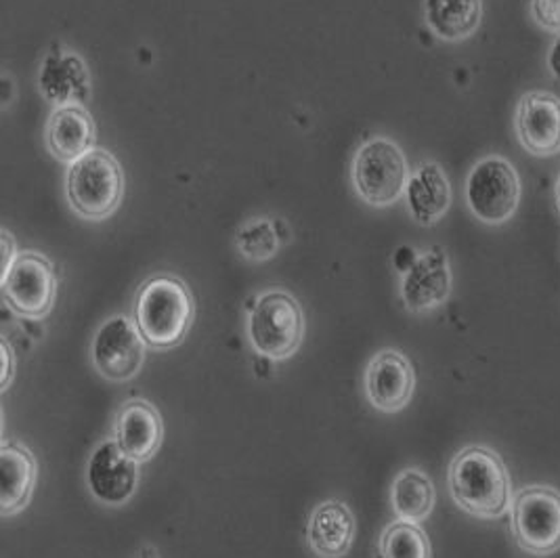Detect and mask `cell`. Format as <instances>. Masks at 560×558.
Instances as JSON below:
<instances>
[{"label":"cell","mask_w":560,"mask_h":558,"mask_svg":"<svg viewBox=\"0 0 560 558\" xmlns=\"http://www.w3.org/2000/svg\"><path fill=\"white\" fill-rule=\"evenodd\" d=\"M450 491L464 512L500 519L512 507V481L502 456L483 445L464 447L450 464Z\"/></svg>","instance_id":"1"},{"label":"cell","mask_w":560,"mask_h":558,"mask_svg":"<svg viewBox=\"0 0 560 558\" xmlns=\"http://www.w3.org/2000/svg\"><path fill=\"white\" fill-rule=\"evenodd\" d=\"M194 315V297L187 283L175 276H153L137 292L135 324L152 349L178 347L191 330Z\"/></svg>","instance_id":"2"},{"label":"cell","mask_w":560,"mask_h":558,"mask_svg":"<svg viewBox=\"0 0 560 558\" xmlns=\"http://www.w3.org/2000/svg\"><path fill=\"white\" fill-rule=\"evenodd\" d=\"M68 202L82 219L103 221L118 210L125 196L120 162L102 148L82 155L68 171Z\"/></svg>","instance_id":"3"},{"label":"cell","mask_w":560,"mask_h":558,"mask_svg":"<svg viewBox=\"0 0 560 558\" xmlns=\"http://www.w3.org/2000/svg\"><path fill=\"white\" fill-rule=\"evenodd\" d=\"M510 530L521 550L548 557L560 550V491L550 485L518 489L510 507Z\"/></svg>","instance_id":"4"},{"label":"cell","mask_w":560,"mask_h":558,"mask_svg":"<svg viewBox=\"0 0 560 558\" xmlns=\"http://www.w3.org/2000/svg\"><path fill=\"white\" fill-rule=\"evenodd\" d=\"M248 334L256 353L273 361L294 356L305 338V315L288 292H265L250 313Z\"/></svg>","instance_id":"5"},{"label":"cell","mask_w":560,"mask_h":558,"mask_svg":"<svg viewBox=\"0 0 560 558\" xmlns=\"http://www.w3.org/2000/svg\"><path fill=\"white\" fill-rule=\"evenodd\" d=\"M409 177L408 158L390 139H370L353 160L355 191L363 202L376 208L399 202Z\"/></svg>","instance_id":"6"},{"label":"cell","mask_w":560,"mask_h":558,"mask_svg":"<svg viewBox=\"0 0 560 558\" xmlns=\"http://www.w3.org/2000/svg\"><path fill=\"white\" fill-rule=\"evenodd\" d=\"M466 202L487 225L510 221L521 202V178L506 158L489 155L477 162L466 178Z\"/></svg>","instance_id":"7"},{"label":"cell","mask_w":560,"mask_h":558,"mask_svg":"<svg viewBox=\"0 0 560 558\" xmlns=\"http://www.w3.org/2000/svg\"><path fill=\"white\" fill-rule=\"evenodd\" d=\"M0 283L4 303L18 315L40 319L51 313L57 297V278L49 258L43 254H18Z\"/></svg>","instance_id":"8"},{"label":"cell","mask_w":560,"mask_h":558,"mask_svg":"<svg viewBox=\"0 0 560 558\" xmlns=\"http://www.w3.org/2000/svg\"><path fill=\"white\" fill-rule=\"evenodd\" d=\"M145 340L135 322L125 315L109 317L93 338V363L103 379L125 382L135 379L145 359Z\"/></svg>","instance_id":"9"},{"label":"cell","mask_w":560,"mask_h":558,"mask_svg":"<svg viewBox=\"0 0 560 558\" xmlns=\"http://www.w3.org/2000/svg\"><path fill=\"white\" fill-rule=\"evenodd\" d=\"M86 483L102 504L122 507L137 491L139 462L130 460L116 441H105L89 457Z\"/></svg>","instance_id":"10"},{"label":"cell","mask_w":560,"mask_h":558,"mask_svg":"<svg viewBox=\"0 0 560 558\" xmlns=\"http://www.w3.org/2000/svg\"><path fill=\"white\" fill-rule=\"evenodd\" d=\"M514 127L521 146L546 158L560 152V100L546 91H529L516 107Z\"/></svg>","instance_id":"11"},{"label":"cell","mask_w":560,"mask_h":558,"mask_svg":"<svg viewBox=\"0 0 560 558\" xmlns=\"http://www.w3.org/2000/svg\"><path fill=\"white\" fill-rule=\"evenodd\" d=\"M452 292V269L447 254L434 246L418 254L416 263L404 274L401 299L411 313H429L443 305Z\"/></svg>","instance_id":"12"},{"label":"cell","mask_w":560,"mask_h":558,"mask_svg":"<svg viewBox=\"0 0 560 558\" xmlns=\"http://www.w3.org/2000/svg\"><path fill=\"white\" fill-rule=\"evenodd\" d=\"M416 386V374L408 357L386 349L374 357L365 370V395L370 404L395 414L408 406Z\"/></svg>","instance_id":"13"},{"label":"cell","mask_w":560,"mask_h":558,"mask_svg":"<svg viewBox=\"0 0 560 558\" xmlns=\"http://www.w3.org/2000/svg\"><path fill=\"white\" fill-rule=\"evenodd\" d=\"M162 416L145 399H130L116 418V443L135 462H148L162 445Z\"/></svg>","instance_id":"14"},{"label":"cell","mask_w":560,"mask_h":558,"mask_svg":"<svg viewBox=\"0 0 560 558\" xmlns=\"http://www.w3.org/2000/svg\"><path fill=\"white\" fill-rule=\"evenodd\" d=\"M97 128L91 114L77 103L59 105L47 120L49 152L61 162H77L95 150Z\"/></svg>","instance_id":"15"},{"label":"cell","mask_w":560,"mask_h":558,"mask_svg":"<svg viewBox=\"0 0 560 558\" xmlns=\"http://www.w3.org/2000/svg\"><path fill=\"white\" fill-rule=\"evenodd\" d=\"M353 537L355 519L345 502L330 500L315 508L306 527V539L317 557H345L353 546Z\"/></svg>","instance_id":"16"},{"label":"cell","mask_w":560,"mask_h":558,"mask_svg":"<svg viewBox=\"0 0 560 558\" xmlns=\"http://www.w3.org/2000/svg\"><path fill=\"white\" fill-rule=\"evenodd\" d=\"M406 200L416 223L424 228L439 223L452 204V187L445 171L434 162H424L409 177Z\"/></svg>","instance_id":"17"},{"label":"cell","mask_w":560,"mask_h":558,"mask_svg":"<svg viewBox=\"0 0 560 558\" xmlns=\"http://www.w3.org/2000/svg\"><path fill=\"white\" fill-rule=\"evenodd\" d=\"M36 460L26 447L4 443L0 447V512L11 516L30 504L36 487Z\"/></svg>","instance_id":"18"},{"label":"cell","mask_w":560,"mask_h":558,"mask_svg":"<svg viewBox=\"0 0 560 558\" xmlns=\"http://www.w3.org/2000/svg\"><path fill=\"white\" fill-rule=\"evenodd\" d=\"M481 0H424L427 24L447 43L472 36L481 24Z\"/></svg>","instance_id":"19"},{"label":"cell","mask_w":560,"mask_h":558,"mask_svg":"<svg viewBox=\"0 0 560 558\" xmlns=\"http://www.w3.org/2000/svg\"><path fill=\"white\" fill-rule=\"evenodd\" d=\"M434 502H436V491L429 475L416 468L401 470L397 475L390 489V504L401 521L420 525L424 519L431 516Z\"/></svg>","instance_id":"20"},{"label":"cell","mask_w":560,"mask_h":558,"mask_svg":"<svg viewBox=\"0 0 560 558\" xmlns=\"http://www.w3.org/2000/svg\"><path fill=\"white\" fill-rule=\"evenodd\" d=\"M89 74L77 55H49L40 72V91L49 102L70 105L86 93Z\"/></svg>","instance_id":"21"},{"label":"cell","mask_w":560,"mask_h":558,"mask_svg":"<svg viewBox=\"0 0 560 558\" xmlns=\"http://www.w3.org/2000/svg\"><path fill=\"white\" fill-rule=\"evenodd\" d=\"M383 558H431L429 535L418 523L395 521L384 530L381 537Z\"/></svg>","instance_id":"22"},{"label":"cell","mask_w":560,"mask_h":558,"mask_svg":"<svg viewBox=\"0 0 560 558\" xmlns=\"http://www.w3.org/2000/svg\"><path fill=\"white\" fill-rule=\"evenodd\" d=\"M237 251L244 254L250 260H267L273 254L278 253L280 240L273 225L265 219H256L250 221L248 225L240 229L237 237H235Z\"/></svg>","instance_id":"23"},{"label":"cell","mask_w":560,"mask_h":558,"mask_svg":"<svg viewBox=\"0 0 560 558\" xmlns=\"http://www.w3.org/2000/svg\"><path fill=\"white\" fill-rule=\"evenodd\" d=\"M529 9L537 26L560 34V0H532Z\"/></svg>","instance_id":"24"},{"label":"cell","mask_w":560,"mask_h":558,"mask_svg":"<svg viewBox=\"0 0 560 558\" xmlns=\"http://www.w3.org/2000/svg\"><path fill=\"white\" fill-rule=\"evenodd\" d=\"M18 258V251H15V242L11 237V233L4 229L2 231V276L11 269V265Z\"/></svg>","instance_id":"25"},{"label":"cell","mask_w":560,"mask_h":558,"mask_svg":"<svg viewBox=\"0 0 560 558\" xmlns=\"http://www.w3.org/2000/svg\"><path fill=\"white\" fill-rule=\"evenodd\" d=\"M2 353H4V372H2L0 388L4 391L11 384V379H13V351H11V347H9V342L4 338H2Z\"/></svg>","instance_id":"26"},{"label":"cell","mask_w":560,"mask_h":558,"mask_svg":"<svg viewBox=\"0 0 560 558\" xmlns=\"http://www.w3.org/2000/svg\"><path fill=\"white\" fill-rule=\"evenodd\" d=\"M548 68L560 80V34L557 36V40L552 43L550 53H548Z\"/></svg>","instance_id":"27"},{"label":"cell","mask_w":560,"mask_h":558,"mask_svg":"<svg viewBox=\"0 0 560 558\" xmlns=\"http://www.w3.org/2000/svg\"><path fill=\"white\" fill-rule=\"evenodd\" d=\"M557 204H559V210H560V178H559V183H557Z\"/></svg>","instance_id":"28"}]
</instances>
